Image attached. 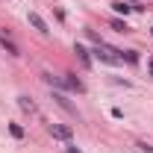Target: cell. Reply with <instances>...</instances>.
Listing matches in <instances>:
<instances>
[{"mask_svg":"<svg viewBox=\"0 0 153 153\" xmlns=\"http://www.w3.org/2000/svg\"><path fill=\"white\" fill-rule=\"evenodd\" d=\"M94 56L100 59V62H106V65H121L124 59H121V50H115V47H109V44H97L94 47Z\"/></svg>","mask_w":153,"mask_h":153,"instance_id":"1","label":"cell"},{"mask_svg":"<svg viewBox=\"0 0 153 153\" xmlns=\"http://www.w3.org/2000/svg\"><path fill=\"white\" fill-rule=\"evenodd\" d=\"M47 130H50V135L59 138V141H71V135H74V130H71L68 124H47Z\"/></svg>","mask_w":153,"mask_h":153,"instance_id":"2","label":"cell"},{"mask_svg":"<svg viewBox=\"0 0 153 153\" xmlns=\"http://www.w3.org/2000/svg\"><path fill=\"white\" fill-rule=\"evenodd\" d=\"M27 21H30V24H33V27H36L38 33H44V36H47V33H50V30H47V21L41 18V15H38V12H30V15H27Z\"/></svg>","mask_w":153,"mask_h":153,"instance_id":"3","label":"cell"},{"mask_svg":"<svg viewBox=\"0 0 153 153\" xmlns=\"http://www.w3.org/2000/svg\"><path fill=\"white\" fill-rule=\"evenodd\" d=\"M74 53H76V59H79V62H82V65H85V68H88V65H91V56H88V50H85V47H82V44H74Z\"/></svg>","mask_w":153,"mask_h":153,"instance_id":"4","label":"cell"},{"mask_svg":"<svg viewBox=\"0 0 153 153\" xmlns=\"http://www.w3.org/2000/svg\"><path fill=\"white\" fill-rule=\"evenodd\" d=\"M65 85H68V88H71V91H76V94H79V91H82V82H79V79H76L74 74H65Z\"/></svg>","mask_w":153,"mask_h":153,"instance_id":"5","label":"cell"},{"mask_svg":"<svg viewBox=\"0 0 153 153\" xmlns=\"http://www.w3.org/2000/svg\"><path fill=\"white\" fill-rule=\"evenodd\" d=\"M53 100H56V103H59V106H62V109H65V112L76 115V109H74V106H71V103H68V97H62V94H53Z\"/></svg>","mask_w":153,"mask_h":153,"instance_id":"6","label":"cell"},{"mask_svg":"<svg viewBox=\"0 0 153 153\" xmlns=\"http://www.w3.org/2000/svg\"><path fill=\"white\" fill-rule=\"evenodd\" d=\"M0 47H3V50H6V53H12V56H18V53H21L18 47H15V44H12V41H6V38H0Z\"/></svg>","mask_w":153,"mask_h":153,"instance_id":"7","label":"cell"},{"mask_svg":"<svg viewBox=\"0 0 153 153\" xmlns=\"http://www.w3.org/2000/svg\"><path fill=\"white\" fill-rule=\"evenodd\" d=\"M109 24H112V27L118 30V33H130V27H127V21H121V18H112Z\"/></svg>","mask_w":153,"mask_h":153,"instance_id":"8","label":"cell"},{"mask_svg":"<svg viewBox=\"0 0 153 153\" xmlns=\"http://www.w3.org/2000/svg\"><path fill=\"white\" fill-rule=\"evenodd\" d=\"M121 59H127L130 65H135V62H138V53H135V50H121Z\"/></svg>","mask_w":153,"mask_h":153,"instance_id":"9","label":"cell"},{"mask_svg":"<svg viewBox=\"0 0 153 153\" xmlns=\"http://www.w3.org/2000/svg\"><path fill=\"white\" fill-rule=\"evenodd\" d=\"M112 6H115V12H121V15H130V12H133L130 3H112Z\"/></svg>","mask_w":153,"mask_h":153,"instance_id":"10","label":"cell"},{"mask_svg":"<svg viewBox=\"0 0 153 153\" xmlns=\"http://www.w3.org/2000/svg\"><path fill=\"white\" fill-rule=\"evenodd\" d=\"M21 100V109H27V112H36V103L30 100V97H18Z\"/></svg>","mask_w":153,"mask_h":153,"instance_id":"11","label":"cell"},{"mask_svg":"<svg viewBox=\"0 0 153 153\" xmlns=\"http://www.w3.org/2000/svg\"><path fill=\"white\" fill-rule=\"evenodd\" d=\"M9 133L15 135V138H24V127H18V124H9Z\"/></svg>","mask_w":153,"mask_h":153,"instance_id":"12","label":"cell"},{"mask_svg":"<svg viewBox=\"0 0 153 153\" xmlns=\"http://www.w3.org/2000/svg\"><path fill=\"white\" fill-rule=\"evenodd\" d=\"M138 150H141V153H153V144H147V141H138Z\"/></svg>","mask_w":153,"mask_h":153,"instance_id":"13","label":"cell"},{"mask_svg":"<svg viewBox=\"0 0 153 153\" xmlns=\"http://www.w3.org/2000/svg\"><path fill=\"white\" fill-rule=\"evenodd\" d=\"M147 68H150V74H153V56H150V59H147Z\"/></svg>","mask_w":153,"mask_h":153,"instance_id":"14","label":"cell"},{"mask_svg":"<svg viewBox=\"0 0 153 153\" xmlns=\"http://www.w3.org/2000/svg\"><path fill=\"white\" fill-rule=\"evenodd\" d=\"M68 153H79V150H76V147H74V144H71V147H68Z\"/></svg>","mask_w":153,"mask_h":153,"instance_id":"15","label":"cell"}]
</instances>
